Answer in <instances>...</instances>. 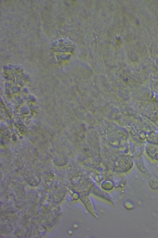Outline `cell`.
<instances>
[{
  "mask_svg": "<svg viewBox=\"0 0 158 238\" xmlns=\"http://www.w3.org/2000/svg\"><path fill=\"white\" fill-rule=\"evenodd\" d=\"M146 139L148 143L158 144V130L149 134L147 137Z\"/></svg>",
  "mask_w": 158,
  "mask_h": 238,
  "instance_id": "obj_2",
  "label": "cell"
},
{
  "mask_svg": "<svg viewBox=\"0 0 158 238\" xmlns=\"http://www.w3.org/2000/svg\"><path fill=\"white\" fill-rule=\"evenodd\" d=\"M146 151L151 158L158 160V144L148 142L146 146Z\"/></svg>",
  "mask_w": 158,
  "mask_h": 238,
  "instance_id": "obj_1",
  "label": "cell"
},
{
  "mask_svg": "<svg viewBox=\"0 0 158 238\" xmlns=\"http://www.w3.org/2000/svg\"><path fill=\"white\" fill-rule=\"evenodd\" d=\"M148 184L151 188L154 190L158 189V179L154 176H151L148 180Z\"/></svg>",
  "mask_w": 158,
  "mask_h": 238,
  "instance_id": "obj_3",
  "label": "cell"
}]
</instances>
